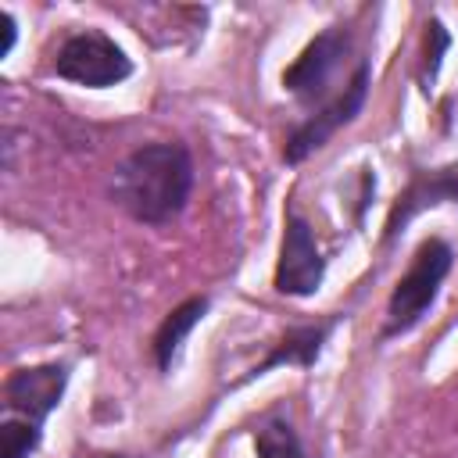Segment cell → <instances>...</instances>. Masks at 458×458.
Wrapping results in <instances>:
<instances>
[{
  "instance_id": "ba28073f",
  "label": "cell",
  "mask_w": 458,
  "mask_h": 458,
  "mask_svg": "<svg viewBox=\"0 0 458 458\" xmlns=\"http://www.w3.org/2000/svg\"><path fill=\"white\" fill-rule=\"evenodd\" d=\"M458 200V168H437V172H419L394 200L390 215H386V229H383V243H394V236L426 208Z\"/></svg>"
},
{
  "instance_id": "52a82bcc",
  "label": "cell",
  "mask_w": 458,
  "mask_h": 458,
  "mask_svg": "<svg viewBox=\"0 0 458 458\" xmlns=\"http://www.w3.org/2000/svg\"><path fill=\"white\" fill-rule=\"evenodd\" d=\"M64 386H68V365L64 361L14 369L4 383V408H7V415H18V419L43 426L47 415L61 404Z\"/></svg>"
},
{
  "instance_id": "5b68a950",
  "label": "cell",
  "mask_w": 458,
  "mask_h": 458,
  "mask_svg": "<svg viewBox=\"0 0 458 458\" xmlns=\"http://www.w3.org/2000/svg\"><path fill=\"white\" fill-rule=\"evenodd\" d=\"M347 54H351V32L344 25L322 29L297 54V61L283 72V89L293 93L301 104H318V107L329 104L333 100V97H326L329 93V82L340 72V64L347 61Z\"/></svg>"
},
{
  "instance_id": "277c9868",
  "label": "cell",
  "mask_w": 458,
  "mask_h": 458,
  "mask_svg": "<svg viewBox=\"0 0 458 458\" xmlns=\"http://www.w3.org/2000/svg\"><path fill=\"white\" fill-rule=\"evenodd\" d=\"M54 72L75 86L107 89L132 75V57L100 29H82V32H72L57 47Z\"/></svg>"
},
{
  "instance_id": "9c48e42d",
  "label": "cell",
  "mask_w": 458,
  "mask_h": 458,
  "mask_svg": "<svg viewBox=\"0 0 458 458\" xmlns=\"http://www.w3.org/2000/svg\"><path fill=\"white\" fill-rule=\"evenodd\" d=\"M336 326V315L326 318V322H304V326H290L276 344L272 351L265 354V361H258L250 369V376H265L268 369H279V365H301V369H311L322 354V344L329 340Z\"/></svg>"
},
{
  "instance_id": "8fae6325",
  "label": "cell",
  "mask_w": 458,
  "mask_h": 458,
  "mask_svg": "<svg viewBox=\"0 0 458 458\" xmlns=\"http://www.w3.org/2000/svg\"><path fill=\"white\" fill-rule=\"evenodd\" d=\"M254 451H258V458H311V454L304 451L297 429H293L286 419H279V415L265 419V422L254 429Z\"/></svg>"
},
{
  "instance_id": "9a60e30c",
  "label": "cell",
  "mask_w": 458,
  "mask_h": 458,
  "mask_svg": "<svg viewBox=\"0 0 458 458\" xmlns=\"http://www.w3.org/2000/svg\"><path fill=\"white\" fill-rule=\"evenodd\" d=\"M97 458H129V454H97Z\"/></svg>"
},
{
  "instance_id": "5bb4252c",
  "label": "cell",
  "mask_w": 458,
  "mask_h": 458,
  "mask_svg": "<svg viewBox=\"0 0 458 458\" xmlns=\"http://www.w3.org/2000/svg\"><path fill=\"white\" fill-rule=\"evenodd\" d=\"M0 21H4V54H0V57H7V54H11V47H14V18L4 11V14H0Z\"/></svg>"
},
{
  "instance_id": "30bf717a",
  "label": "cell",
  "mask_w": 458,
  "mask_h": 458,
  "mask_svg": "<svg viewBox=\"0 0 458 458\" xmlns=\"http://www.w3.org/2000/svg\"><path fill=\"white\" fill-rule=\"evenodd\" d=\"M208 308H211L208 297H186L179 308H172V311L161 318V326H157V333H154V340H150L157 372H172V369H175L179 351H182V340L193 333V326L204 318Z\"/></svg>"
},
{
  "instance_id": "7c38bea8",
  "label": "cell",
  "mask_w": 458,
  "mask_h": 458,
  "mask_svg": "<svg viewBox=\"0 0 458 458\" xmlns=\"http://www.w3.org/2000/svg\"><path fill=\"white\" fill-rule=\"evenodd\" d=\"M43 440V426L7 415L0 426V458H29Z\"/></svg>"
},
{
  "instance_id": "4fadbf2b",
  "label": "cell",
  "mask_w": 458,
  "mask_h": 458,
  "mask_svg": "<svg viewBox=\"0 0 458 458\" xmlns=\"http://www.w3.org/2000/svg\"><path fill=\"white\" fill-rule=\"evenodd\" d=\"M451 47V36H447V29L433 18L429 25H426V79H433L437 75V68H440V57H444V50Z\"/></svg>"
},
{
  "instance_id": "7a4b0ae2",
  "label": "cell",
  "mask_w": 458,
  "mask_h": 458,
  "mask_svg": "<svg viewBox=\"0 0 458 458\" xmlns=\"http://www.w3.org/2000/svg\"><path fill=\"white\" fill-rule=\"evenodd\" d=\"M451 268H454V250L447 240L429 236L415 247L411 265L404 268V276L397 279V286L390 290V301H386V326H383L386 340L415 329L426 318V311L433 308Z\"/></svg>"
},
{
  "instance_id": "6da1fadb",
  "label": "cell",
  "mask_w": 458,
  "mask_h": 458,
  "mask_svg": "<svg viewBox=\"0 0 458 458\" xmlns=\"http://www.w3.org/2000/svg\"><path fill=\"white\" fill-rule=\"evenodd\" d=\"M193 193V157L175 140L143 143L125 154L111 179L114 204L143 222V225H168L182 215Z\"/></svg>"
},
{
  "instance_id": "8992f818",
  "label": "cell",
  "mask_w": 458,
  "mask_h": 458,
  "mask_svg": "<svg viewBox=\"0 0 458 458\" xmlns=\"http://www.w3.org/2000/svg\"><path fill=\"white\" fill-rule=\"evenodd\" d=\"M326 279V258L315 240V229L308 225L304 215L293 208L283 218V243H279V261H276V290L286 297H311Z\"/></svg>"
},
{
  "instance_id": "3957f363",
  "label": "cell",
  "mask_w": 458,
  "mask_h": 458,
  "mask_svg": "<svg viewBox=\"0 0 458 458\" xmlns=\"http://www.w3.org/2000/svg\"><path fill=\"white\" fill-rule=\"evenodd\" d=\"M365 100H369V61H358L354 72H351V79L333 93V100L322 104V107H315L301 125H293V132H290L286 143H283V161H286V165L308 161V157H311L315 150H322L344 125H351V122L361 114Z\"/></svg>"
}]
</instances>
